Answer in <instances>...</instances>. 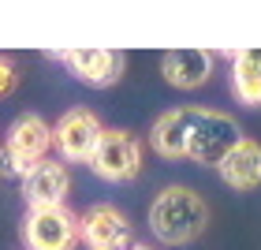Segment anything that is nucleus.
Here are the masks:
<instances>
[{
	"mask_svg": "<svg viewBox=\"0 0 261 250\" xmlns=\"http://www.w3.org/2000/svg\"><path fill=\"white\" fill-rule=\"evenodd\" d=\"M243 138H246L243 127L235 123L228 112L198 109V120L191 127V138H187V157L198 161V164H213V168H217Z\"/></svg>",
	"mask_w": 261,
	"mask_h": 250,
	"instance_id": "nucleus-3",
	"label": "nucleus"
},
{
	"mask_svg": "<svg viewBox=\"0 0 261 250\" xmlns=\"http://www.w3.org/2000/svg\"><path fill=\"white\" fill-rule=\"evenodd\" d=\"M64 64L75 79L90 82V86H112L123 75V56L112 49H71L64 53Z\"/></svg>",
	"mask_w": 261,
	"mask_h": 250,
	"instance_id": "nucleus-11",
	"label": "nucleus"
},
{
	"mask_svg": "<svg viewBox=\"0 0 261 250\" xmlns=\"http://www.w3.org/2000/svg\"><path fill=\"white\" fill-rule=\"evenodd\" d=\"M194 120H198V109H194V105H183V109L161 112L157 123H153V131H149L153 153H161V157H168V161L187 157V138H191Z\"/></svg>",
	"mask_w": 261,
	"mask_h": 250,
	"instance_id": "nucleus-9",
	"label": "nucleus"
},
{
	"mask_svg": "<svg viewBox=\"0 0 261 250\" xmlns=\"http://www.w3.org/2000/svg\"><path fill=\"white\" fill-rule=\"evenodd\" d=\"M209 228V206L191 187H164L149 206V232L164 246H187Z\"/></svg>",
	"mask_w": 261,
	"mask_h": 250,
	"instance_id": "nucleus-1",
	"label": "nucleus"
},
{
	"mask_svg": "<svg viewBox=\"0 0 261 250\" xmlns=\"http://www.w3.org/2000/svg\"><path fill=\"white\" fill-rule=\"evenodd\" d=\"M220 180L228 183L231 190H254L261 187V142L254 138H243L228 157L217 164Z\"/></svg>",
	"mask_w": 261,
	"mask_h": 250,
	"instance_id": "nucleus-12",
	"label": "nucleus"
},
{
	"mask_svg": "<svg viewBox=\"0 0 261 250\" xmlns=\"http://www.w3.org/2000/svg\"><path fill=\"white\" fill-rule=\"evenodd\" d=\"M161 75L175 90H198L213 75V53L209 49H172L161 56Z\"/></svg>",
	"mask_w": 261,
	"mask_h": 250,
	"instance_id": "nucleus-10",
	"label": "nucleus"
},
{
	"mask_svg": "<svg viewBox=\"0 0 261 250\" xmlns=\"http://www.w3.org/2000/svg\"><path fill=\"white\" fill-rule=\"evenodd\" d=\"M79 235L90 250H120L130 246V224L116 206H90L79 217Z\"/></svg>",
	"mask_w": 261,
	"mask_h": 250,
	"instance_id": "nucleus-7",
	"label": "nucleus"
},
{
	"mask_svg": "<svg viewBox=\"0 0 261 250\" xmlns=\"http://www.w3.org/2000/svg\"><path fill=\"white\" fill-rule=\"evenodd\" d=\"M90 168H93V176H101V180H109V183L135 180L142 172V142L130 135V131H120V127L105 131Z\"/></svg>",
	"mask_w": 261,
	"mask_h": 250,
	"instance_id": "nucleus-5",
	"label": "nucleus"
},
{
	"mask_svg": "<svg viewBox=\"0 0 261 250\" xmlns=\"http://www.w3.org/2000/svg\"><path fill=\"white\" fill-rule=\"evenodd\" d=\"M53 149V127L34 112H22L4 135V149H0V164L11 176H27L34 164L45 161V153Z\"/></svg>",
	"mask_w": 261,
	"mask_h": 250,
	"instance_id": "nucleus-2",
	"label": "nucleus"
},
{
	"mask_svg": "<svg viewBox=\"0 0 261 250\" xmlns=\"http://www.w3.org/2000/svg\"><path fill=\"white\" fill-rule=\"evenodd\" d=\"M105 135L101 120L90 109H67L60 116V123L53 127V146L60 149V157L67 164H90L93 153H97V142Z\"/></svg>",
	"mask_w": 261,
	"mask_h": 250,
	"instance_id": "nucleus-6",
	"label": "nucleus"
},
{
	"mask_svg": "<svg viewBox=\"0 0 261 250\" xmlns=\"http://www.w3.org/2000/svg\"><path fill=\"white\" fill-rule=\"evenodd\" d=\"M11 86H15V67H11L8 60H0V97L11 93Z\"/></svg>",
	"mask_w": 261,
	"mask_h": 250,
	"instance_id": "nucleus-14",
	"label": "nucleus"
},
{
	"mask_svg": "<svg viewBox=\"0 0 261 250\" xmlns=\"http://www.w3.org/2000/svg\"><path fill=\"white\" fill-rule=\"evenodd\" d=\"M0 172H4V164H0Z\"/></svg>",
	"mask_w": 261,
	"mask_h": 250,
	"instance_id": "nucleus-16",
	"label": "nucleus"
},
{
	"mask_svg": "<svg viewBox=\"0 0 261 250\" xmlns=\"http://www.w3.org/2000/svg\"><path fill=\"white\" fill-rule=\"evenodd\" d=\"M71 190V176L60 161H49L45 157L41 164H34V168L22 176V198H27L30 209H49V206H64Z\"/></svg>",
	"mask_w": 261,
	"mask_h": 250,
	"instance_id": "nucleus-8",
	"label": "nucleus"
},
{
	"mask_svg": "<svg viewBox=\"0 0 261 250\" xmlns=\"http://www.w3.org/2000/svg\"><path fill=\"white\" fill-rule=\"evenodd\" d=\"M231 56V90L250 109H261V49L228 53Z\"/></svg>",
	"mask_w": 261,
	"mask_h": 250,
	"instance_id": "nucleus-13",
	"label": "nucleus"
},
{
	"mask_svg": "<svg viewBox=\"0 0 261 250\" xmlns=\"http://www.w3.org/2000/svg\"><path fill=\"white\" fill-rule=\"evenodd\" d=\"M22 243L30 250H75L82 243L79 217L67 206L27 209V217H22Z\"/></svg>",
	"mask_w": 261,
	"mask_h": 250,
	"instance_id": "nucleus-4",
	"label": "nucleus"
},
{
	"mask_svg": "<svg viewBox=\"0 0 261 250\" xmlns=\"http://www.w3.org/2000/svg\"><path fill=\"white\" fill-rule=\"evenodd\" d=\"M120 250H149V246H142V243H130V246H120Z\"/></svg>",
	"mask_w": 261,
	"mask_h": 250,
	"instance_id": "nucleus-15",
	"label": "nucleus"
}]
</instances>
